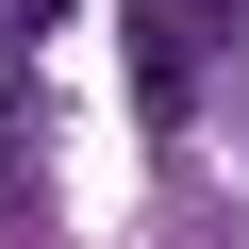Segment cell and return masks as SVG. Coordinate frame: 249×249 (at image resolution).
Wrapping results in <instances>:
<instances>
[{"label": "cell", "mask_w": 249, "mask_h": 249, "mask_svg": "<svg viewBox=\"0 0 249 249\" xmlns=\"http://www.w3.org/2000/svg\"><path fill=\"white\" fill-rule=\"evenodd\" d=\"M133 67H150V116L199 100V34H183V17H133Z\"/></svg>", "instance_id": "cell-1"}, {"label": "cell", "mask_w": 249, "mask_h": 249, "mask_svg": "<svg viewBox=\"0 0 249 249\" xmlns=\"http://www.w3.org/2000/svg\"><path fill=\"white\" fill-rule=\"evenodd\" d=\"M0 216H34V83L0 67Z\"/></svg>", "instance_id": "cell-2"}]
</instances>
